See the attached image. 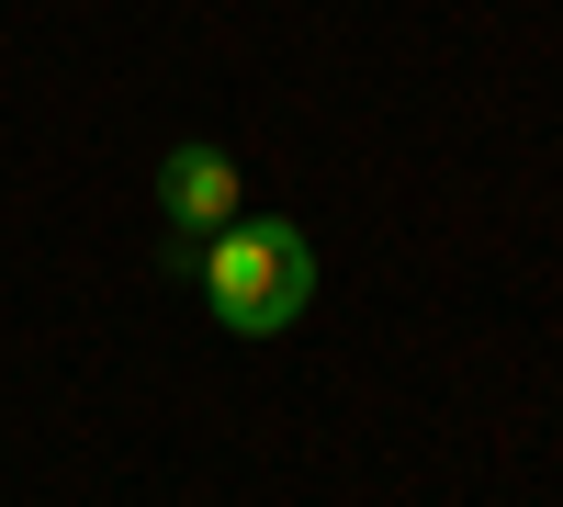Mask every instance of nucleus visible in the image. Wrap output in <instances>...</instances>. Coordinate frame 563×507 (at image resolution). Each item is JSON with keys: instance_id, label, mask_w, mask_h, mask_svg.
I'll return each mask as SVG.
<instances>
[{"instance_id": "obj_1", "label": "nucleus", "mask_w": 563, "mask_h": 507, "mask_svg": "<svg viewBox=\"0 0 563 507\" xmlns=\"http://www.w3.org/2000/svg\"><path fill=\"white\" fill-rule=\"evenodd\" d=\"M192 283H203V305H214L225 339H282L316 305V238H305L294 214H238V225L203 238Z\"/></svg>"}, {"instance_id": "obj_2", "label": "nucleus", "mask_w": 563, "mask_h": 507, "mask_svg": "<svg viewBox=\"0 0 563 507\" xmlns=\"http://www.w3.org/2000/svg\"><path fill=\"white\" fill-rule=\"evenodd\" d=\"M238 203H249V169L225 158V147H169L158 158V214H169V249L180 238H214V225H238Z\"/></svg>"}]
</instances>
